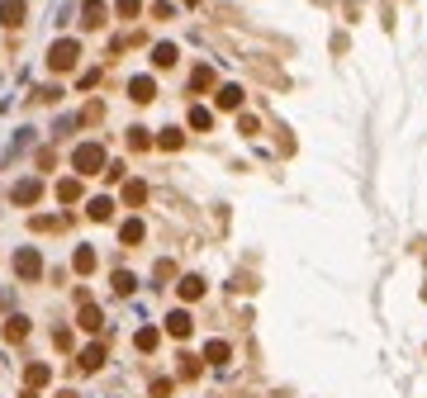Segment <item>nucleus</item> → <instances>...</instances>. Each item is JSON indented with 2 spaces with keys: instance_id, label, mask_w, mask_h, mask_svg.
Wrapping results in <instances>:
<instances>
[{
  "instance_id": "1",
  "label": "nucleus",
  "mask_w": 427,
  "mask_h": 398,
  "mask_svg": "<svg viewBox=\"0 0 427 398\" xmlns=\"http://www.w3.org/2000/svg\"><path fill=\"white\" fill-rule=\"evenodd\" d=\"M105 166H109V157H105L100 142H81L76 152H72V171H76V176H100Z\"/></svg>"
},
{
  "instance_id": "2",
  "label": "nucleus",
  "mask_w": 427,
  "mask_h": 398,
  "mask_svg": "<svg viewBox=\"0 0 427 398\" xmlns=\"http://www.w3.org/2000/svg\"><path fill=\"white\" fill-rule=\"evenodd\" d=\"M76 57H81V43H76V38H57L53 48H48V67L62 76V72H72V67H76Z\"/></svg>"
},
{
  "instance_id": "3",
  "label": "nucleus",
  "mask_w": 427,
  "mask_h": 398,
  "mask_svg": "<svg viewBox=\"0 0 427 398\" xmlns=\"http://www.w3.org/2000/svg\"><path fill=\"white\" fill-rule=\"evenodd\" d=\"M15 275H19V280H38V275H43V256H38L33 247H19V251H15Z\"/></svg>"
},
{
  "instance_id": "4",
  "label": "nucleus",
  "mask_w": 427,
  "mask_h": 398,
  "mask_svg": "<svg viewBox=\"0 0 427 398\" xmlns=\"http://www.w3.org/2000/svg\"><path fill=\"white\" fill-rule=\"evenodd\" d=\"M29 19V0H0V24L5 28H19Z\"/></svg>"
},
{
  "instance_id": "5",
  "label": "nucleus",
  "mask_w": 427,
  "mask_h": 398,
  "mask_svg": "<svg viewBox=\"0 0 427 398\" xmlns=\"http://www.w3.org/2000/svg\"><path fill=\"white\" fill-rule=\"evenodd\" d=\"M129 100H134V105H152V100H157V81L152 76H134L129 81Z\"/></svg>"
},
{
  "instance_id": "6",
  "label": "nucleus",
  "mask_w": 427,
  "mask_h": 398,
  "mask_svg": "<svg viewBox=\"0 0 427 398\" xmlns=\"http://www.w3.org/2000/svg\"><path fill=\"white\" fill-rule=\"evenodd\" d=\"M166 332H171L176 342H186L190 332H195V318H190L186 308H171V313H166Z\"/></svg>"
},
{
  "instance_id": "7",
  "label": "nucleus",
  "mask_w": 427,
  "mask_h": 398,
  "mask_svg": "<svg viewBox=\"0 0 427 398\" xmlns=\"http://www.w3.org/2000/svg\"><path fill=\"white\" fill-rule=\"evenodd\" d=\"M86 218H90V223H109V218H114V199H109V194H95V199L86 204Z\"/></svg>"
},
{
  "instance_id": "8",
  "label": "nucleus",
  "mask_w": 427,
  "mask_h": 398,
  "mask_svg": "<svg viewBox=\"0 0 427 398\" xmlns=\"http://www.w3.org/2000/svg\"><path fill=\"white\" fill-rule=\"evenodd\" d=\"M105 0H86V5H81V28H100L105 24Z\"/></svg>"
},
{
  "instance_id": "9",
  "label": "nucleus",
  "mask_w": 427,
  "mask_h": 398,
  "mask_svg": "<svg viewBox=\"0 0 427 398\" xmlns=\"http://www.w3.org/2000/svg\"><path fill=\"white\" fill-rule=\"evenodd\" d=\"M38 194H43L38 181H19V185L10 190V199H15V204H38Z\"/></svg>"
},
{
  "instance_id": "10",
  "label": "nucleus",
  "mask_w": 427,
  "mask_h": 398,
  "mask_svg": "<svg viewBox=\"0 0 427 398\" xmlns=\"http://www.w3.org/2000/svg\"><path fill=\"white\" fill-rule=\"evenodd\" d=\"M81 370L86 374H95L100 370V365H105V346H86V351H81V360H76Z\"/></svg>"
},
{
  "instance_id": "11",
  "label": "nucleus",
  "mask_w": 427,
  "mask_h": 398,
  "mask_svg": "<svg viewBox=\"0 0 427 398\" xmlns=\"http://www.w3.org/2000/svg\"><path fill=\"white\" fill-rule=\"evenodd\" d=\"M176 57H181V48H176V43H157V48H152V67H161V72H166V67H176Z\"/></svg>"
},
{
  "instance_id": "12",
  "label": "nucleus",
  "mask_w": 427,
  "mask_h": 398,
  "mask_svg": "<svg viewBox=\"0 0 427 398\" xmlns=\"http://www.w3.org/2000/svg\"><path fill=\"white\" fill-rule=\"evenodd\" d=\"M24 337H29V318H19V313H15V318H5V342L19 346Z\"/></svg>"
},
{
  "instance_id": "13",
  "label": "nucleus",
  "mask_w": 427,
  "mask_h": 398,
  "mask_svg": "<svg viewBox=\"0 0 427 398\" xmlns=\"http://www.w3.org/2000/svg\"><path fill=\"white\" fill-rule=\"evenodd\" d=\"M81 327H86V332H100V322H105V313H100V308H95V304H90V299H86V304H81Z\"/></svg>"
},
{
  "instance_id": "14",
  "label": "nucleus",
  "mask_w": 427,
  "mask_h": 398,
  "mask_svg": "<svg viewBox=\"0 0 427 398\" xmlns=\"http://www.w3.org/2000/svg\"><path fill=\"white\" fill-rule=\"evenodd\" d=\"M81 199V176H72V181H57V204H76Z\"/></svg>"
},
{
  "instance_id": "15",
  "label": "nucleus",
  "mask_w": 427,
  "mask_h": 398,
  "mask_svg": "<svg viewBox=\"0 0 427 398\" xmlns=\"http://www.w3.org/2000/svg\"><path fill=\"white\" fill-rule=\"evenodd\" d=\"M143 238H147V228H143L138 218H129V223L119 228V242H124V247H138V242H143Z\"/></svg>"
},
{
  "instance_id": "16",
  "label": "nucleus",
  "mask_w": 427,
  "mask_h": 398,
  "mask_svg": "<svg viewBox=\"0 0 427 398\" xmlns=\"http://www.w3.org/2000/svg\"><path fill=\"white\" fill-rule=\"evenodd\" d=\"M157 342H161V332H157V327H138V337H134L138 351H157Z\"/></svg>"
},
{
  "instance_id": "17",
  "label": "nucleus",
  "mask_w": 427,
  "mask_h": 398,
  "mask_svg": "<svg viewBox=\"0 0 427 398\" xmlns=\"http://www.w3.org/2000/svg\"><path fill=\"white\" fill-rule=\"evenodd\" d=\"M48 379H53V370H48V365H29V370H24V384H29V389H43Z\"/></svg>"
},
{
  "instance_id": "18",
  "label": "nucleus",
  "mask_w": 427,
  "mask_h": 398,
  "mask_svg": "<svg viewBox=\"0 0 427 398\" xmlns=\"http://www.w3.org/2000/svg\"><path fill=\"white\" fill-rule=\"evenodd\" d=\"M72 265H76V275H90L95 270V247H81L76 256H72Z\"/></svg>"
},
{
  "instance_id": "19",
  "label": "nucleus",
  "mask_w": 427,
  "mask_h": 398,
  "mask_svg": "<svg viewBox=\"0 0 427 398\" xmlns=\"http://www.w3.org/2000/svg\"><path fill=\"white\" fill-rule=\"evenodd\" d=\"M143 199H147V185H143V181H129V185H124V204H129V209H138Z\"/></svg>"
},
{
  "instance_id": "20",
  "label": "nucleus",
  "mask_w": 427,
  "mask_h": 398,
  "mask_svg": "<svg viewBox=\"0 0 427 398\" xmlns=\"http://www.w3.org/2000/svg\"><path fill=\"white\" fill-rule=\"evenodd\" d=\"M200 294H204V280H200V275H186V280H181V299H186V304H195Z\"/></svg>"
},
{
  "instance_id": "21",
  "label": "nucleus",
  "mask_w": 427,
  "mask_h": 398,
  "mask_svg": "<svg viewBox=\"0 0 427 398\" xmlns=\"http://www.w3.org/2000/svg\"><path fill=\"white\" fill-rule=\"evenodd\" d=\"M181 142H186V133H181V128H161V138H157V147H161V152H176Z\"/></svg>"
},
{
  "instance_id": "22",
  "label": "nucleus",
  "mask_w": 427,
  "mask_h": 398,
  "mask_svg": "<svg viewBox=\"0 0 427 398\" xmlns=\"http://www.w3.org/2000/svg\"><path fill=\"white\" fill-rule=\"evenodd\" d=\"M242 105V85H223L218 90V109H238Z\"/></svg>"
},
{
  "instance_id": "23",
  "label": "nucleus",
  "mask_w": 427,
  "mask_h": 398,
  "mask_svg": "<svg viewBox=\"0 0 427 398\" xmlns=\"http://www.w3.org/2000/svg\"><path fill=\"white\" fill-rule=\"evenodd\" d=\"M204 360L209 365H228V342H209L204 346Z\"/></svg>"
},
{
  "instance_id": "24",
  "label": "nucleus",
  "mask_w": 427,
  "mask_h": 398,
  "mask_svg": "<svg viewBox=\"0 0 427 398\" xmlns=\"http://www.w3.org/2000/svg\"><path fill=\"white\" fill-rule=\"evenodd\" d=\"M214 85V67H195V76H190V90H209Z\"/></svg>"
},
{
  "instance_id": "25",
  "label": "nucleus",
  "mask_w": 427,
  "mask_h": 398,
  "mask_svg": "<svg viewBox=\"0 0 427 398\" xmlns=\"http://www.w3.org/2000/svg\"><path fill=\"white\" fill-rule=\"evenodd\" d=\"M190 128H214V114L204 105H195L190 109Z\"/></svg>"
},
{
  "instance_id": "26",
  "label": "nucleus",
  "mask_w": 427,
  "mask_h": 398,
  "mask_svg": "<svg viewBox=\"0 0 427 398\" xmlns=\"http://www.w3.org/2000/svg\"><path fill=\"white\" fill-rule=\"evenodd\" d=\"M114 290H119V294H134V290H138V280L129 275V270H114Z\"/></svg>"
},
{
  "instance_id": "27",
  "label": "nucleus",
  "mask_w": 427,
  "mask_h": 398,
  "mask_svg": "<svg viewBox=\"0 0 427 398\" xmlns=\"http://www.w3.org/2000/svg\"><path fill=\"white\" fill-rule=\"evenodd\" d=\"M129 147H134V152H143V147H152V138H147V128H129Z\"/></svg>"
},
{
  "instance_id": "28",
  "label": "nucleus",
  "mask_w": 427,
  "mask_h": 398,
  "mask_svg": "<svg viewBox=\"0 0 427 398\" xmlns=\"http://www.w3.org/2000/svg\"><path fill=\"white\" fill-rule=\"evenodd\" d=\"M143 15V0H119V19H138Z\"/></svg>"
},
{
  "instance_id": "29",
  "label": "nucleus",
  "mask_w": 427,
  "mask_h": 398,
  "mask_svg": "<svg viewBox=\"0 0 427 398\" xmlns=\"http://www.w3.org/2000/svg\"><path fill=\"white\" fill-rule=\"evenodd\" d=\"M200 374V360L195 356H181V379H195Z\"/></svg>"
},
{
  "instance_id": "30",
  "label": "nucleus",
  "mask_w": 427,
  "mask_h": 398,
  "mask_svg": "<svg viewBox=\"0 0 427 398\" xmlns=\"http://www.w3.org/2000/svg\"><path fill=\"white\" fill-rule=\"evenodd\" d=\"M29 228H33V233H53V228H62V218H33Z\"/></svg>"
},
{
  "instance_id": "31",
  "label": "nucleus",
  "mask_w": 427,
  "mask_h": 398,
  "mask_svg": "<svg viewBox=\"0 0 427 398\" xmlns=\"http://www.w3.org/2000/svg\"><path fill=\"white\" fill-rule=\"evenodd\" d=\"M53 342H57V351H72V346H76V342H72V332H67V327H57V332H53Z\"/></svg>"
},
{
  "instance_id": "32",
  "label": "nucleus",
  "mask_w": 427,
  "mask_h": 398,
  "mask_svg": "<svg viewBox=\"0 0 427 398\" xmlns=\"http://www.w3.org/2000/svg\"><path fill=\"white\" fill-rule=\"evenodd\" d=\"M257 128H261V124H257V114H242V119H238V133H247V138H252Z\"/></svg>"
},
{
  "instance_id": "33",
  "label": "nucleus",
  "mask_w": 427,
  "mask_h": 398,
  "mask_svg": "<svg viewBox=\"0 0 427 398\" xmlns=\"http://www.w3.org/2000/svg\"><path fill=\"white\" fill-rule=\"evenodd\" d=\"M152 15H157V19H171L176 10H171V0H157V5H152Z\"/></svg>"
},
{
  "instance_id": "34",
  "label": "nucleus",
  "mask_w": 427,
  "mask_h": 398,
  "mask_svg": "<svg viewBox=\"0 0 427 398\" xmlns=\"http://www.w3.org/2000/svg\"><path fill=\"white\" fill-rule=\"evenodd\" d=\"M19 398H38V389H24V394H19Z\"/></svg>"
},
{
  "instance_id": "35",
  "label": "nucleus",
  "mask_w": 427,
  "mask_h": 398,
  "mask_svg": "<svg viewBox=\"0 0 427 398\" xmlns=\"http://www.w3.org/2000/svg\"><path fill=\"white\" fill-rule=\"evenodd\" d=\"M62 398H81V394H72V389H67V394H62Z\"/></svg>"
},
{
  "instance_id": "36",
  "label": "nucleus",
  "mask_w": 427,
  "mask_h": 398,
  "mask_svg": "<svg viewBox=\"0 0 427 398\" xmlns=\"http://www.w3.org/2000/svg\"><path fill=\"white\" fill-rule=\"evenodd\" d=\"M186 5H200V0H186Z\"/></svg>"
}]
</instances>
